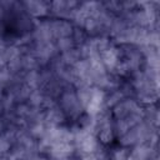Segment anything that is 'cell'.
I'll return each instance as SVG.
<instances>
[{
    "instance_id": "1",
    "label": "cell",
    "mask_w": 160,
    "mask_h": 160,
    "mask_svg": "<svg viewBox=\"0 0 160 160\" xmlns=\"http://www.w3.org/2000/svg\"><path fill=\"white\" fill-rule=\"evenodd\" d=\"M75 141H76V145L78 148L84 152V154H90V152H94L98 148V142L94 138V135L89 131V129H82V130H79L76 134H75Z\"/></svg>"
},
{
    "instance_id": "2",
    "label": "cell",
    "mask_w": 160,
    "mask_h": 160,
    "mask_svg": "<svg viewBox=\"0 0 160 160\" xmlns=\"http://www.w3.org/2000/svg\"><path fill=\"white\" fill-rule=\"evenodd\" d=\"M61 106L71 116L79 115V112L81 110V104L79 102L76 95L72 94V92H65L62 95V98H61Z\"/></svg>"
},
{
    "instance_id": "3",
    "label": "cell",
    "mask_w": 160,
    "mask_h": 160,
    "mask_svg": "<svg viewBox=\"0 0 160 160\" xmlns=\"http://www.w3.org/2000/svg\"><path fill=\"white\" fill-rule=\"evenodd\" d=\"M102 101H104V92L99 89L92 88V92H91V98L89 100V102L86 104V110L89 115H98L99 112H101L102 109Z\"/></svg>"
},
{
    "instance_id": "4",
    "label": "cell",
    "mask_w": 160,
    "mask_h": 160,
    "mask_svg": "<svg viewBox=\"0 0 160 160\" xmlns=\"http://www.w3.org/2000/svg\"><path fill=\"white\" fill-rule=\"evenodd\" d=\"M74 151V146L70 142H59L50 148V155L55 160H69Z\"/></svg>"
},
{
    "instance_id": "5",
    "label": "cell",
    "mask_w": 160,
    "mask_h": 160,
    "mask_svg": "<svg viewBox=\"0 0 160 160\" xmlns=\"http://www.w3.org/2000/svg\"><path fill=\"white\" fill-rule=\"evenodd\" d=\"M99 56H100V60H101L102 65H104L105 68L110 69V70L115 69L116 65L119 64V52H118V50H116L115 48L109 46V48H108L106 50H104Z\"/></svg>"
},
{
    "instance_id": "6",
    "label": "cell",
    "mask_w": 160,
    "mask_h": 160,
    "mask_svg": "<svg viewBox=\"0 0 160 160\" xmlns=\"http://www.w3.org/2000/svg\"><path fill=\"white\" fill-rule=\"evenodd\" d=\"M54 54H55V46H54V44H51L50 41L38 42V46H36V60H38V62L40 60L46 61Z\"/></svg>"
},
{
    "instance_id": "7",
    "label": "cell",
    "mask_w": 160,
    "mask_h": 160,
    "mask_svg": "<svg viewBox=\"0 0 160 160\" xmlns=\"http://www.w3.org/2000/svg\"><path fill=\"white\" fill-rule=\"evenodd\" d=\"M51 30H52V36H56L58 39L69 38L70 34L72 32L71 25L69 22H66V21H55V22H51Z\"/></svg>"
},
{
    "instance_id": "8",
    "label": "cell",
    "mask_w": 160,
    "mask_h": 160,
    "mask_svg": "<svg viewBox=\"0 0 160 160\" xmlns=\"http://www.w3.org/2000/svg\"><path fill=\"white\" fill-rule=\"evenodd\" d=\"M52 36V30H51V24L49 22H42L38 26L36 31H35V38L38 40V42H46L50 41Z\"/></svg>"
},
{
    "instance_id": "9",
    "label": "cell",
    "mask_w": 160,
    "mask_h": 160,
    "mask_svg": "<svg viewBox=\"0 0 160 160\" xmlns=\"http://www.w3.org/2000/svg\"><path fill=\"white\" fill-rule=\"evenodd\" d=\"M64 120V114L61 110H59L58 108H51L46 115H45V119H44V122L48 125V126H56L58 124H60L61 121Z\"/></svg>"
},
{
    "instance_id": "10",
    "label": "cell",
    "mask_w": 160,
    "mask_h": 160,
    "mask_svg": "<svg viewBox=\"0 0 160 160\" xmlns=\"http://www.w3.org/2000/svg\"><path fill=\"white\" fill-rule=\"evenodd\" d=\"M25 6L28 8L29 12L34 16H42L48 12V5L42 1H26Z\"/></svg>"
},
{
    "instance_id": "11",
    "label": "cell",
    "mask_w": 160,
    "mask_h": 160,
    "mask_svg": "<svg viewBox=\"0 0 160 160\" xmlns=\"http://www.w3.org/2000/svg\"><path fill=\"white\" fill-rule=\"evenodd\" d=\"M91 92H92V88H90L89 85H81V86H79V90L76 92V98H78L79 102L82 106H86V104L89 102V100L91 98Z\"/></svg>"
},
{
    "instance_id": "12",
    "label": "cell",
    "mask_w": 160,
    "mask_h": 160,
    "mask_svg": "<svg viewBox=\"0 0 160 160\" xmlns=\"http://www.w3.org/2000/svg\"><path fill=\"white\" fill-rule=\"evenodd\" d=\"M79 60H80V51L74 50V49H71L69 51H65L64 55H62V62L68 66L75 65Z\"/></svg>"
},
{
    "instance_id": "13",
    "label": "cell",
    "mask_w": 160,
    "mask_h": 160,
    "mask_svg": "<svg viewBox=\"0 0 160 160\" xmlns=\"http://www.w3.org/2000/svg\"><path fill=\"white\" fill-rule=\"evenodd\" d=\"M111 139H112L111 126H110V124H105L104 126L100 128V140L102 142H110Z\"/></svg>"
},
{
    "instance_id": "14",
    "label": "cell",
    "mask_w": 160,
    "mask_h": 160,
    "mask_svg": "<svg viewBox=\"0 0 160 160\" xmlns=\"http://www.w3.org/2000/svg\"><path fill=\"white\" fill-rule=\"evenodd\" d=\"M72 44L74 42H72V39L70 36L69 38H61V39L58 40V48L60 50H62L64 52L71 50L72 49Z\"/></svg>"
},
{
    "instance_id": "15",
    "label": "cell",
    "mask_w": 160,
    "mask_h": 160,
    "mask_svg": "<svg viewBox=\"0 0 160 160\" xmlns=\"http://www.w3.org/2000/svg\"><path fill=\"white\" fill-rule=\"evenodd\" d=\"M29 99H30L31 105H34V106H38L44 102V96L40 94V91H32L29 95Z\"/></svg>"
},
{
    "instance_id": "16",
    "label": "cell",
    "mask_w": 160,
    "mask_h": 160,
    "mask_svg": "<svg viewBox=\"0 0 160 160\" xmlns=\"http://www.w3.org/2000/svg\"><path fill=\"white\" fill-rule=\"evenodd\" d=\"M9 78H10V70H9V68L5 64L0 65V85L4 84V82H6L9 80Z\"/></svg>"
},
{
    "instance_id": "17",
    "label": "cell",
    "mask_w": 160,
    "mask_h": 160,
    "mask_svg": "<svg viewBox=\"0 0 160 160\" xmlns=\"http://www.w3.org/2000/svg\"><path fill=\"white\" fill-rule=\"evenodd\" d=\"M9 149H10V141L6 138L0 136V155L6 152Z\"/></svg>"
},
{
    "instance_id": "18",
    "label": "cell",
    "mask_w": 160,
    "mask_h": 160,
    "mask_svg": "<svg viewBox=\"0 0 160 160\" xmlns=\"http://www.w3.org/2000/svg\"><path fill=\"white\" fill-rule=\"evenodd\" d=\"M120 99H121V94H120V92H115V94L111 95V98H109L108 104H109V105L119 104V102H120Z\"/></svg>"
},
{
    "instance_id": "19",
    "label": "cell",
    "mask_w": 160,
    "mask_h": 160,
    "mask_svg": "<svg viewBox=\"0 0 160 160\" xmlns=\"http://www.w3.org/2000/svg\"><path fill=\"white\" fill-rule=\"evenodd\" d=\"M82 160H98V158H96L95 152H90V154H84Z\"/></svg>"
},
{
    "instance_id": "20",
    "label": "cell",
    "mask_w": 160,
    "mask_h": 160,
    "mask_svg": "<svg viewBox=\"0 0 160 160\" xmlns=\"http://www.w3.org/2000/svg\"><path fill=\"white\" fill-rule=\"evenodd\" d=\"M126 160H144V159H139V158H136V156H134V155H130Z\"/></svg>"
},
{
    "instance_id": "21",
    "label": "cell",
    "mask_w": 160,
    "mask_h": 160,
    "mask_svg": "<svg viewBox=\"0 0 160 160\" xmlns=\"http://www.w3.org/2000/svg\"><path fill=\"white\" fill-rule=\"evenodd\" d=\"M2 5H4V2H0V18H1L2 14H4V8H2Z\"/></svg>"
},
{
    "instance_id": "22",
    "label": "cell",
    "mask_w": 160,
    "mask_h": 160,
    "mask_svg": "<svg viewBox=\"0 0 160 160\" xmlns=\"http://www.w3.org/2000/svg\"><path fill=\"white\" fill-rule=\"evenodd\" d=\"M35 160H46V159H35Z\"/></svg>"
}]
</instances>
